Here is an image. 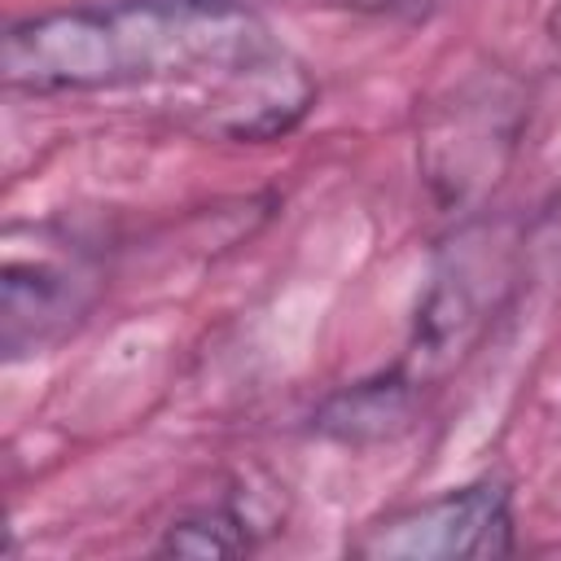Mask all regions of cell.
<instances>
[{
  "mask_svg": "<svg viewBox=\"0 0 561 561\" xmlns=\"http://www.w3.org/2000/svg\"><path fill=\"white\" fill-rule=\"evenodd\" d=\"M263 44L259 13L232 0H79L9 22L0 79L31 96L206 83Z\"/></svg>",
  "mask_w": 561,
  "mask_h": 561,
  "instance_id": "obj_1",
  "label": "cell"
},
{
  "mask_svg": "<svg viewBox=\"0 0 561 561\" xmlns=\"http://www.w3.org/2000/svg\"><path fill=\"white\" fill-rule=\"evenodd\" d=\"M513 548V491L500 478L390 508L351 539L364 561H495Z\"/></svg>",
  "mask_w": 561,
  "mask_h": 561,
  "instance_id": "obj_2",
  "label": "cell"
},
{
  "mask_svg": "<svg viewBox=\"0 0 561 561\" xmlns=\"http://www.w3.org/2000/svg\"><path fill=\"white\" fill-rule=\"evenodd\" d=\"M522 88L508 75H482L456 88L421 131V167L443 202H473L508 167L522 136Z\"/></svg>",
  "mask_w": 561,
  "mask_h": 561,
  "instance_id": "obj_3",
  "label": "cell"
},
{
  "mask_svg": "<svg viewBox=\"0 0 561 561\" xmlns=\"http://www.w3.org/2000/svg\"><path fill=\"white\" fill-rule=\"evenodd\" d=\"M316 101L311 75L272 39L215 79H206L202 127L228 140H272L285 136Z\"/></svg>",
  "mask_w": 561,
  "mask_h": 561,
  "instance_id": "obj_4",
  "label": "cell"
},
{
  "mask_svg": "<svg viewBox=\"0 0 561 561\" xmlns=\"http://www.w3.org/2000/svg\"><path fill=\"white\" fill-rule=\"evenodd\" d=\"M486 237L465 232L451 241V254L438 263L421 316H416V377L434 364H451L486 324V316L500 307L504 289V259L486 250Z\"/></svg>",
  "mask_w": 561,
  "mask_h": 561,
  "instance_id": "obj_5",
  "label": "cell"
},
{
  "mask_svg": "<svg viewBox=\"0 0 561 561\" xmlns=\"http://www.w3.org/2000/svg\"><path fill=\"white\" fill-rule=\"evenodd\" d=\"M96 302V276L79 259H9L0 280V346L9 359L57 346Z\"/></svg>",
  "mask_w": 561,
  "mask_h": 561,
  "instance_id": "obj_6",
  "label": "cell"
},
{
  "mask_svg": "<svg viewBox=\"0 0 561 561\" xmlns=\"http://www.w3.org/2000/svg\"><path fill=\"white\" fill-rule=\"evenodd\" d=\"M416 386L421 381L408 368H390L381 377L355 381L320 403V412L311 416V430L333 443H346V447L390 443L416 416Z\"/></svg>",
  "mask_w": 561,
  "mask_h": 561,
  "instance_id": "obj_7",
  "label": "cell"
},
{
  "mask_svg": "<svg viewBox=\"0 0 561 561\" xmlns=\"http://www.w3.org/2000/svg\"><path fill=\"white\" fill-rule=\"evenodd\" d=\"M250 548H254L250 517L237 504H224V500L219 504L188 508L158 539V552L162 557H241Z\"/></svg>",
  "mask_w": 561,
  "mask_h": 561,
  "instance_id": "obj_8",
  "label": "cell"
},
{
  "mask_svg": "<svg viewBox=\"0 0 561 561\" xmlns=\"http://www.w3.org/2000/svg\"><path fill=\"white\" fill-rule=\"evenodd\" d=\"M250 13H259L263 4H298V9H342V13H408L421 9L425 0H232Z\"/></svg>",
  "mask_w": 561,
  "mask_h": 561,
  "instance_id": "obj_9",
  "label": "cell"
},
{
  "mask_svg": "<svg viewBox=\"0 0 561 561\" xmlns=\"http://www.w3.org/2000/svg\"><path fill=\"white\" fill-rule=\"evenodd\" d=\"M548 39H552V48H557V57H561V0H557L552 13H548Z\"/></svg>",
  "mask_w": 561,
  "mask_h": 561,
  "instance_id": "obj_10",
  "label": "cell"
}]
</instances>
